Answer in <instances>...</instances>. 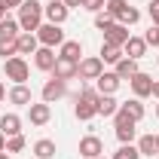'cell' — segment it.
Returning a JSON list of instances; mask_svg holds the SVG:
<instances>
[{
  "label": "cell",
  "mask_w": 159,
  "mask_h": 159,
  "mask_svg": "<svg viewBox=\"0 0 159 159\" xmlns=\"http://www.w3.org/2000/svg\"><path fill=\"white\" fill-rule=\"evenodd\" d=\"M19 25H21V31L37 34V28L43 25V3L40 0H25L19 6Z\"/></svg>",
  "instance_id": "cell-1"
},
{
  "label": "cell",
  "mask_w": 159,
  "mask_h": 159,
  "mask_svg": "<svg viewBox=\"0 0 159 159\" xmlns=\"http://www.w3.org/2000/svg\"><path fill=\"white\" fill-rule=\"evenodd\" d=\"M3 74H6V80H12V86H19V83H28L31 67H28L25 55H12V58L3 61Z\"/></svg>",
  "instance_id": "cell-2"
},
{
  "label": "cell",
  "mask_w": 159,
  "mask_h": 159,
  "mask_svg": "<svg viewBox=\"0 0 159 159\" xmlns=\"http://www.w3.org/2000/svg\"><path fill=\"white\" fill-rule=\"evenodd\" d=\"M37 40L40 46H49V49H55V46H61L64 43V31H61V25H52V21H43L37 28Z\"/></svg>",
  "instance_id": "cell-3"
},
{
  "label": "cell",
  "mask_w": 159,
  "mask_h": 159,
  "mask_svg": "<svg viewBox=\"0 0 159 159\" xmlns=\"http://www.w3.org/2000/svg\"><path fill=\"white\" fill-rule=\"evenodd\" d=\"M104 74V61L98 55H86V58H80L77 64V77L80 80H98Z\"/></svg>",
  "instance_id": "cell-4"
},
{
  "label": "cell",
  "mask_w": 159,
  "mask_h": 159,
  "mask_svg": "<svg viewBox=\"0 0 159 159\" xmlns=\"http://www.w3.org/2000/svg\"><path fill=\"white\" fill-rule=\"evenodd\" d=\"M64 95H67V80L52 77V80H46V83H43V92H40V98L46 101V104H55V101H61Z\"/></svg>",
  "instance_id": "cell-5"
},
{
  "label": "cell",
  "mask_w": 159,
  "mask_h": 159,
  "mask_svg": "<svg viewBox=\"0 0 159 159\" xmlns=\"http://www.w3.org/2000/svg\"><path fill=\"white\" fill-rule=\"evenodd\" d=\"M67 16H70V9L64 6V0H49V3L43 6V19L52 21V25H64Z\"/></svg>",
  "instance_id": "cell-6"
},
{
  "label": "cell",
  "mask_w": 159,
  "mask_h": 159,
  "mask_svg": "<svg viewBox=\"0 0 159 159\" xmlns=\"http://www.w3.org/2000/svg\"><path fill=\"white\" fill-rule=\"evenodd\" d=\"M49 119H52V104H46V101H40V104H28V122L31 125H49Z\"/></svg>",
  "instance_id": "cell-7"
},
{
  "label": "cell",
  "mask_w": 159,
  "mask_h": 159,
  "mask_svg": "<svg viewBox=\"0 0 159 159\" xmlns=\"http://www.w3.org/2000/svg\"><path fill=\"white\" fill-rule=\"evenodd\" d=\"M129 86H132V95H135V98H147V95H153V77H150V74H144V70H138V74H135V77L129 80Z\"/></svg>",
  "instance_id": "cell-8"
},
{
  "label": "cell",
  "mask_w": 159,
  "mask_h": 159,
  "mask_svg": "<svg viewBox=\"0 0 159 159\" xmlns=\"http://www.w3.org/2000/svg\"><path fill=\"white\" fill-rule=\"evenodd\" d=\"M80 156H83V159L104 156V141H101L98 135H86V138H80Z\"/></svg>",
  "instance_id": "cell-9"
},
{
  "label": "cell",
  "mask_w": 159,
  "mask_h": 159,
  "mask_svg": "<svg viewBox=\"0 0 159 159\" xmlns=\"http://www.w3.org/2000/svg\"><path fill=\"white\" fill-rule=\"evenodd\" d=\"M122 86V80H119L116 70H104L98 80H95V89H98L101 95H116V89Z\"/></svg>",
  "instance_id": "cell-10"
},
{
  "label": "cell",
  "mask_w": 159,
  "mask_h": 159,
  "mask_svg": "<svg viewBox=\"0 0 159 159\" xmlns=\"http://www.w3.org/2000/svg\"><path fill=\"white\" fill-rule=\"evenodd\" d=\"M6 101L16 104V107H28V104H34V92L28 89V83H19V86H12L6 92Z\"/></svg>",
  "instance_id": "cell-11"
},
{
  "label": "cell",
  "mask_w": 159,
  "mask_h": 159,
  "mask_svg": "<svg viewBox=\"0 0 159 159\" xmlns=\"http://www.w3.org/2000/svg\"><path fill=\"white\" fill-rule=\"evenodd\" d=\"M55 61H58V55H55V49H49V46H40L37 52H34V67H37V70H46V74H52Z\"/></svg>",
  "instance_id": "cell-12"
},
{
  "label": "cell",
  "mask_w": 159,
  "mask_h": 159,
  "mask_svg": "<svg viewBox=\"0 0 159 159\" xmlns=\"http://www.w3.org/2000/svg\"><path fill=\"white\" fill-rule=\"evenodd\" d=\"M122 55H125V58L141 61L144 55H147V40H144V37H135V34H132V37L125 40V46H122Z\"/></svg>",
  "instance_id": "cell-13"
},
{
  "label": "cell",
  "mask_w": 159,
  "mask_h": 159,
  "mask_svg": "<svg viewBox=\"0 0 159 159\" xmlns=\"http://www.w3.org/2000/svg\"><path fill=\"white\" fill-rule=\"evenodd\" d=\"M129 37H132V34H129V28H125V25H119V21H113V25L104 31V43H110V46H119V49L125 46V40H129Z\"/></svg>",
  "instance_id": "cell-14"
},
{
  "label": "cell",
  "mask_w": 159,
  "mask_h": 159,
  "mask_svg": "<svg viewBox=\"0 0 159 159\" xmlns=\"http://www.w3.org/2000/svg\"><path fill=\"white\" fill-rule=\"evenodd\" d=\"M74 116L83 119V122H89V119L98 116V104L89 98H83V95H77V104H74Z\"/></svg>",
  "instance_id": "cell-15"
},
{
  "label": "cell",
  "mask_w": 159,
  "mask_h": 159,
  "mask_svg": "<svg viewBox=\"0 0 159 159\" xmlns=\"http://www.w3.org/2000/svg\"><path fill=\"white\" fill-rule=\"evenodd\" d=\"M58 58H67V61H77L80 64V58H83V43L80 40H64L58 46Z\"/></svg>",
  "instance_id": "cell-16"
},
{
  "label": "cell",
  "mask_w": 159,
  "mask_h": 159,
  "mask_svg": "<svg viewBox=\"0 0 159 159\" xmlns=\"http://www.w3.org/2000/svg\"><path fill=\"white\" fill-rule=\"evenodd\" d=\"M16 46H19V55H34V52L40 49V40H37V34L21 31L19 37H16Z\"/></svg>",
  "instance_id": "cell-17"
},
{
  "label": "cell",
  "mask_w": 159,
  "mask_h": 159,
  "mask_svg": "<svg viewBox=\"0 0 159 159\" xmlns=\"http://www.w3.org/2000/svg\"><path fill=\"white\" fill-rule=\"evenodd\" d=\"M0 132H3L6 138L21 135V116L19 113H3V116H0Z\"/></svg>",
  "instance_id": "cell-18"
},
{
  "label": "cell",
  "mask_w": 159,
  "mask_h": 159,
  "mask_svg": "<svg viewBox=\"0 0 159 159\" xmlns=\"http://www.w3.org/2000/svg\"><path fill=\"white\" fill-rule=\"evenodd\" d=\"M19 34H21L19 19H12V16H3V19H0V37L3 40H16Z\"/></svg>",
  "instance_id": "cell-19"
},
{
  "label": "cell",
  "mask_w": 159,
  "mask_h": 159,
  "mask_svg": "<svg viewBox=\"0 0 159 159\" xmlns=\"http://www.w3.org/2000/svg\"><path fill=\"white\" fill-rule=\"evenodd\" d=\"M113 70L119 74V80H132V77L141 70V67H138V61H135V58H125V55H122V58L113 64Z\"/></svg>",
  "instance_id": "cell-20"
},
{
  "label": "cell",
  "mask_w": 159,
  "mask_h": 159,
  "mask_svg": "<svg viewBox=\"0 0 159 159\" xmlns=\"http://www.w3.org/2000/svg\"><path fill=\"white\" fill-rule=\"evenodd\" d=\"M52 77H58V80H74V77H77V61L58 58V61H55V67H52Z\"/></svg>",
  "instance_id": "cell-21"
},
{
  "label": "cell",
  "mask_w": 159,
  "mask_h": 159,
  "mask_svg": "<svg viewBox=\"0 0 159 159\" xmlns=\"http://www.w3.org/2000/svg\"><path fill=\"white\" fill-rule=\"evenodd\" d=\"M122 110H125L129 116L135 119V122H141V119L147 116V107H144V101H141V98H135V95H132L129 101H122Z\"/></svg>",
  "instance_id": "cell-22"
},
{
  "label": "cell",
  "mask_w": 159,
  "mask_h": 159,
  "mask_svg": "<svg viewBox=\"0 0 159 159\" xmlns=\"http://www.w3.org/2000/svg\"><path fill=\"white\" fill-rule=\"evenodd\" d=\"M135 147H138V153H141V156H150V159H153V156H159V144H156V135H141Z\"/></svg>",
  "instance_id": "cell-23"
},
{
  "label": "cell",
  "mask_w": 159,
  "mask_h": 159,
  "mask_svg": "<svg viewBox=\"0 0 159 159\" xmlns=\"http://www.w3.org/2000/svg\"><path fill=\"white\" fill-rule=\"evenodd\" d=\"M34 156L37 159H55V141L40 138L37 144H34Z\"/></svg>",
  "instance_id": "cell-24"
},
{
  "label": "cell",
  "mask_w": 159,
  "mask_h": 159,
  "mask_svg": "<svg viewBox=\"0 0 159 159\" xmlns=\"http://www.w3.org/2000/svg\"><path fill=\"white\" fill-rule=\"evenodd\" d=\"M116 110H119V101L113 98V95H101V98H98V116H110V119H113Z\"/></svg>",
  "instance_id": "cell-25"
},
{
  "label": "cell",
  "mask_w": 159,
  "mask_h": 159,
  "mask_svg": "<svg viewBox=\"0 0 159 159\" xmlns=\"http://www.w3.org/2000/svg\"><path fill=\"white\" fill-rule=\"evenodd\" d=\"M104 64H116L119 58H122V49L119 46H110V43H101V55H98Z\"/></svg>",
  "instance_id": "cell-26"
},
{
  "label": "cell",
  "mask_w": 159,
  "mask_h": 159,
  "mask_svg": "<svg viewBox=\"0 0 159 159\" xmlns=\"http://www.w3.org/2000/svg\"><path fill=\"white\" fill-rule=\"evenodd\" d=\"M125 9H129V0H107V3H104V12H110L116 21L122 19V12H125Z\"/></svg>",
  "instance_id": "cell-27"
},
{
  "label": "cell",
  "mask_w": 159,
  "mask_h": 159,
  "mask_svg": "<svg viewBox=\"0 0 159 159\" xmlns=\"http://www.w3.org/2000/svg\"><path fill=\"white\" fill-rule=\"evenodd\" d=\"M110 159H141V153H138V147H135V144H119V150H116Z\"/></svg>",
  "instance_id": "cell-28"
},
{
  "label": "cell",
  "mask_w": 159,
  "mask_h": 159,
  "mask_svg": "<svg viewBox=\"0 0 159 159\" xmlns=\"http://www.w3.org/2000/svg\"><path fill=\"white\" fill-rule=\"evenodd\" d=\"M28 147V141H25V135H12V138H6V153L12 156V153H21Z\"/></svg>",
  "instance_id": "cell-29"
},
{
  "label": "cell",
  "mask_w": 159,
  "mask_h": 159,
  "mask_svg": "<svg viewBox=\"0 0 159 159\" xmlns=\"http://www.w3.org/2000/svg\"><path fill=\"white\" fill-rule=\"evenodd\" d=\"M12 55H19V46H16V40H3L0 37V58H12Z\"/></svg>",
  "instance_id": "cell-30"
},
{
  "label": "cell",
  "mask_w": 159,
  "mask_h": 159,
  "mask_svg": "<svg viewBox=\"0 0 159 159\" xmlns=\"http://www.w3.org/2000/svg\"><path fill=\"white\" fill-rule=\"evenodd\" d=\"M113 21H116V19H113L110 12H104V9H101V12H95V28H98V31H107Z\"/></svg>",
  "instance_id": "cell-31"
},
{
  "label": "cell",
  "mask_w": 159,
  "mask_h": 159,
  "mask_svg": "<svg viewBox=\"0 0 159 159\" xmlns=\"http://www.w3.org/2000/svg\"><path fill=\"white\" fill-rule=\"evenodd\" d=\"M138 21H141V12L135 9V6H129V9L122 12V19H119V25H125V28H129V25H138Z\"/></svg>",
  "instance_id": "cell-32"
},
{
  "label": "cell",
  "mask_w": 159,
  "mask_h": 159,
  "mask_svg": "<svg viewBox=\"0 0 159 159\" xmlns=\"http://www.w3.org/2000/svg\"><path fill=\"white\" fill-rule=\"evenodd\" d=\"M144 40H147V46H159V28L156 25H150V31L144 34Z\"/></svg>",
  "instance_id": "cell-33"
},
{
  "label": "cell",
  "mask_w": 159,
  "mask_h": 159,
  "mask_svg": "<svg viewBox=\"0 0 159 159\" xmlns=\"http://www.w3.org/2000/svg\"><path fill=\"white\" fill-rule=\"evenodd\" d=\"M104 3H107V0H83V9H89V12H101Z\"/></svg>",
  "instance_id": "cell-34"
},
{
  "label": "cell",
  "mask_w": 159,
  "mask_h": 159,
  "mask_svg": "<svg viewBox=\"0 0 159 159\" xmlns=\"http://www.w3.org/2000/svg\"><path fill=\"white\" fill-rule=\"evenodd\" d=\"M147 12H150V21H153V25L159 28V3H156V0L150 3V9H147Z\"/></svg>",
  "instance_id": "cell-35"
},
{
  "label": "cell",
  "mask_w": 159,
  "mask_h": 159,
  "mask_svg": "<svg viewBox=\"0 0 159 159\" xmlns=\"http://www.w3.org/2000/svg\"><path fill=\"white\" fill-rule=\"evenodd\" d=\"M21 3H25V0H0V6H3V9H19Z\"/></svg>",
  "instance_id": "cell-36"
},
{
  "label": "cell",
  "mask_w": 159,
  "mask_h": 159,
  "mask_svg": "<svg viewBox=\"0 0 159 159\" xmlns=\"http://www.w3.org/2000/svg\"><path fill=\"white\" fill-rule=\"evenodd\" d=\"M67 9H83V0H64Z\"/></svg>",
  "instance_id": "cell-37"
},
{
  "label": "cell",
  "mask_w": 159,
  "mask_h": 159,
  "mask_svg": "<svg viewBox=\"0 0 159 159\" xmlns=\"http://www.w3.org/2000/svg\"><path fill=\"white\" fill-rule=\"evenodd\" d=\"M153 98L159 101V80H153Z\"/></svg>",
  "instance_id": "cell-38"
},
{
  "label": "cell",
  "mask_w": 159,
  "mask_h": 159,
  "mask_svg": "<svg viewBox=\"0 0 159 159\" xmlns=\"http://www.w3.org/2000/svg\"><path fill=\"white\" fill-rule=\"evenodd\" d=\"M3 150H6V135L0 132V153H3Z\"/></svg>",
  "instance_id": "cell-39"
},
{
  "label": "cell",
  "mask_w": 159,
  "mask_h": 159,
  "mask_svg": "<svg viewBox=\"0 0 159 159\" xmlns=\"http://www.w3.org/2000/svg\"><path fill=\"white\" fill-rule=\"evenodd\" d=\"M0 101H6V86H3V80H0Z\"/></svg>",
  "instance_id": "cell-40"
},
{
  "label": "cell",
  "mask_w": 159,
  "mask_h": 159,
  "mask_svg": "<svg viewBox=\"0 0 159 159\" xmlns=\"http://www.w3.org/2000/svg\"><path fill=\"white\" fill-rule=\"evenodd\" d=\"M0 159H12V156H9V153H6V150H3V153H0Z\"/></svg>",
  "instance_id": "cell-41"
},
{
  "label": "cell",
  "mask_w": 159,
  "mask_h": 159,
  "mask_svg": "<svg viewBox=\"0 0 159 159\" xmlns=\"http://www.w3.org/2000/svg\"><path fill=\"white\" fill-rule=\"evenodd\" d=\"M3 16H6V9H3V6H0V19H3Z\"/></svg>",
  "instance_id": "cell-42"
},
{
  "label": "cell",
  "mask_w": 159,
  "mask_h": 159,
  "mask_svg": "<svg viewBox=\"0 0 159 159\" xmlns=\"http://www.w3.org/2000/svg\"><path fill=\"white\" fill-rule=\"evenodd\" d=\"M156 116H159V104H156Z\"/></svg>",
  "instance_id": "cell-43"
},
{
  "label": "cell",
  "mask_w": 159,
  "mask_h": 159,
  "mask_svg": "<svg viewBox=\"0 0 159 159\" xmlns=\"http://www.w3.org/2000/svg\"><path fill=\"white\" fill-rule=\"evenodd\" d=\"M156 144H159V135H156Z\"/></svg>",
  "instance_id": "cell-44"
},
{
  "label": "cell",
  "mask_w": 159,
  "mask_h": 159,
  "mask_svg": "<svg viewBox=\"0 0 159 159\" xmlns=\"http://www.w3.org/2000/svg\"><path fill=\"white\" fill-rule=\"evenodd\" d=\"M98 159H104V156H98Z\"/></svg>",
  "instance_id": "cell-45"
},
{
  "label": "cell",
  "mask_w": 159,
  "mask_h": 159,
  "mask_svg": "<svg viewBox=\"0 0 159 159\" xmlns=\"http://www.w3.org/2000/svg\"><path fill=\"white\" fill-rule=\"evenodd\" d=\"M156 3H159V0H156Z\"/></svg>",
  "instance_id": "cell-46"
},
{
  "label": "cell",
  "mask_w": 159,
  "mask_h": 159,
  "mask_svg": "<svg viewBox=\"0 0 159 159\" xmlns=\"http://www.w3.org/2000/svg\"><path fill=\"white\" fill-rule=\"evenodd\" d=\"M156 61H159V58H156Z\"/></svg>",
  "instance_id": "cell-47"
}]
</instances>
